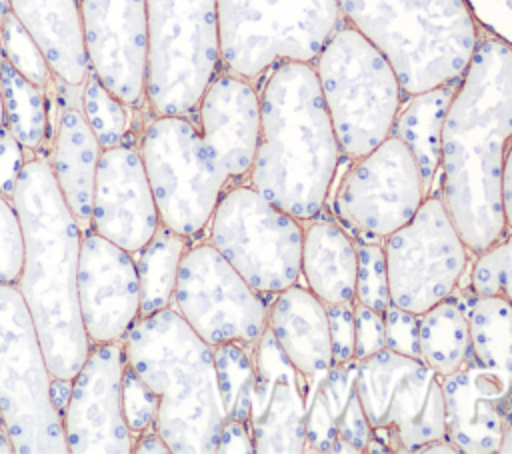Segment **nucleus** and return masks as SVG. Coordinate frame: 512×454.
<instances>
[{"label": "nucleus", "mask_w": 512, "mask_h": 454, "mask_svg": "<svg viewBox=\"0 0 512 454\" xmlns=\"http://www.w3.org/2000/svg\"><path fill=\"white\" fill-rule=\"evenodd\" d=\"M512 138V46L482 30L446 108L436 190L478 254L504 232L502 172Z\"/></svg>", "instance_id": "nucleus-1"}, {"label": "nucleus", "mask_w": 512, "mask_h": 454, "mask_svg": "<svg viewBox=\"0 0 512 454\" xmlns=\"http://www.w3.org/2000/svg\"><path fill=\"white\" fill-rule=\"evenodd\" d=\"M258 90V142L246 182L298 220L328 204L342 152L312 62H280Z\"/></svg>", "instance_id": "nucleus-2"}, {"label": "nucleus", "mask_w": 512, "mask_h": 454, "mask_svg": "<svg viewBox=\"0 0 512 454\" xmlns=\"http://www.w3.org/2000/svg\"><path fill=\"white\" fill-rule=\"evenodd\" d=\"M12 200L24 230V266L16 288L52 378L72 380L90 350L78 306L82 228L58 190L48 158L26 160Z\"/></svg>", "instance_id": "nucleus-3"}, {"label": "nucleus", "mask_w": 512, "mask_h": 454, "mask_svg": "<svg viewBox=\"0 0 512 454\" xmlns=\"http://www.w3.org/2000/svg\"><path fill=\"white\" fill-rule=\"evenodd\" d=\"M126 362L156 392L154 430L172 454H214L224 422L214 348L174 306L138 318L122 340Z\"/></svg>", "instance_id": "nucleus-4"}, {"label": "nucleus", "mask_w": 512, "mask_h": 454, "mask_svg": "<svg viewBox=\"0 0 512 454\" xmlns=\"http://www.w3.org/2000/svg\"><path fill=\"white\" fill-rule=\"evenodd\" d=\"M342 22L390 62L406 96L458 80L482 28L464 0H338Z\"/></svg>", "instance_id": "nucleus-5"}, {"label": "nucleus", "mask_w": 512, "mask_h": 454, "mask_svg": "<svg viewBox=\"0 0 512 454\" xmlns=\"http://www.w3.org/2000/svg\"><path fill=\"white\" fill-rule=\"evenodd\" d=\"M312 66L342 158L356 160L392 134L406 94L390 62L358 30L340 22Z\"/></svg>", "instance_id": "nucleus-6"}, {"label": "nucleus", "mask_w": 512, "mask_h": 454, "mask_svg": "<svg viewBox=\"0 0 512 454\" xmlns=\"http://www.w3.org/2000/svg\"><path fill=\"white\" fill-rule=\"evenodd\" d=\"M222 70L254 86L280 62H312L342 22L338 0H216Z\"/></svg>", "instance_id": "nucleus-7"}, {"label": "nucleus", "mask_w": 512, "mask_h": 454, "mask_svg": "<svg viewBox=\"0 0 512 454\" xmlns=\"http://www.w3.org/2000/svg\"><path fill=\"white\" fill-rule=\"evenodd\" d=\"M138 150L160 222L184 238L204 232L220 196L236 182L196 118L152 116Z\"/></svg>", "instance_id": "nucleus-8"}, {"label": "nucleus", "mask_w": 512, "mask_h": 454, "mask_svg": "<svg viewBox=\"0 0 512 454\" xmlns=\"http://www.w3.org/2000/svg\"><path fill=\"white\" fill-rule=\"evenodd\" d=\"M146 18V106L190 116L222 70L216 0H146Z\"/></svg>", "instance_id": "nucleus-9"}, {"label": "nucleus", "mask_w": 512, "mask_h": 454, "mask_svg": "<svg viewBox=\"0 0 512 454\" xmlns=\"http://www.w3.org/2000/svg\"><path fill=\"white\" fill-rule=\"evenodd\" d=\"M52 380L18 288L0 284V420L18 454L68 452Z\"/></svg>", "instance_id": "nucleus-10"}, {"label": "nucleus", "mask_w": 512, "mask_h": 454, "mask_svg": "<svg viewBox=\"0 0 512 454\" xmlns=\"http://www.w3.org/2000/svg\"><path fill=\"white\" fill-rule=\"evenodd\" d=\"M356 362V390L370 428L366 452L412 454L444 438L440 374L388 348Z\"/></svg>", "instance_id": "nucleus-11"}, {"label": "nucleus", "mask_w": 512, "mask_h": 454, "mask_svg": "<svg viewBox=\"0 0 512 454\" xmlns=\"http://www.w3.org/2000/svg\"><path fill=\"white\" fill-rule=\"evenodd\" d=\"M206 228L208 242L262 296L300 282L302 220L272 204L246 180L224 190Z\"/></svg>", "instance_id": "nucleus-12"}, {"label": "nucleus", "mask_w": 512, "mask_h": 454, "mask_svg": "<svg viewBox=\"0 0 512 454\" xmlns=\"http://www.w3.org/2000/svg\"><path fill=\"white\" fill-rule=\"evenodd\" d=\"M390 302L414 314L452 296L466 278L472 250L452 222L440 192L382 240Z\"/></svg>", "instance_id": "nucleus-13"}, {"label": "nucleus", "mask_w": 512, "mask_h": 454, "mask_svg": "<svg viewBox=\"0 0 512 454\" xmlns=\"http://www.w3.org/2000/svg\"><path fill=\"white\" fill-rule=\"evenodd\" d=\"M426 198L418 164L394 134L368 154L348 160L330 206L354 240L382 242L404 226Z\"/></svg>", "instance_id": "nucleus-14"}, {"label": "nucleus", "mask_w": 512, "mask_h": 454, "mask_svg": "<svg viewBox=\"0 0 512 454\" xmlns=\"http://www.w3.org/2000/svg\"><path fill=\"white\" fill-rule=\"evenodd\" d=\"M172 304L212 348L228 342L254 346L266 330V296L256 292L210 242L186 248Z\"/></svg>", "instance_id": "nucleus-15"}, {"label": "nucleus", "mask_w": 512, "mask_h": 454, "mask_svg": "<svg viewBox=\"0 0 512 454\" xmlns=\"http://www.w3.org/2000/svg\"><path fill=\"white\" fill-rule=\"evenodd\" d=\"M124 344H90L88 356L70 380L62 410L64 436L72 454H128L134 434L122 410Z\"/></svg>", "instance_id": "nucleus-16"}, {"label": "nucleus", "mask_w": 512, "mask_h": 454, "mask_svg": "<svg viewBox=\"0 0 512 454\" xmlns=\"http://www.w3.org/2000/svg\"><path fill=\"white\" fill-rule=\"evenodd\" d=\"M90 72L124 104H146V0H78Z\"/></svg>", "instance_id": "nucleus-17"}, {"label": "nucleus", "mask_w": 512, "mask_h": 454, "mask_svg": "<svg viewBox=\"0 0 512 454\" xmlns=\"http://www.w3.org/2000/svg\"><path fill=\"white\" fill-rule=\"evenodd\" d=\"M78 306L90 344L124 340L140 318L136 260L94 230L82 232Z\"/></svg>", "instance_id": "nucleus-18"}, {"label": "nucleus", "mask_w": 512, "mask_h": 454, "mask_svg": "<svg viewBox=\"0 0 512 454\" xmlns=\"http://www.w3.org/2000/svg\"><path fill=\"white\" fill-rule=\"evenodd\" d=\"M308 386L266 328L254 344L248 412L256 454H304Z\"/></svg>", "instance_id": "nucleus-19"}, {"label": "nucleus", "mask_w": 512, "mask_h": 454, "mask_svg": "<svg viewBox=\"0 0 512 454\" xmlns=\"http://www.w3.org/2000/svg\"><path fill=\"white\" fill-rule=\"evenodd\" d=\"M90 226L130 254L140 252L160 226V214L138 148L118 144L102 150Z\"/></svg>", "instance_id": "nucleus-20"}, {"label": "nucleus", "mask_w": 512, "mask_h": 454, "mask_svg": "<svg viewBox=\"0 0 512 454\" xmlns=\"http://www.w3.org/2000/svg\"><path fill=\"white\" fill-rule=\"evenodd\" d=\"M444 438L462 454H496L512 418V374L468 362L442 378Z\"/></svg>", "instance_id": "nucleus-21"}, {"label": "nucleus", "mask_w": 512, "mask_h": 454, "mask_svg": "<svg viewBox=\"0 0 512 454\" xmlns=\"http://www.w3.org/2000/svg\"><path fill=\"white\" fill-rule=\"evenodd\" d=\"M192 116L202 136L226 164L232 180H246L258 142L256 86L220 70L204 90Z\"/></svg>", "instance_id": "nucleus-22"}, {"label": "nucleus", "mask_w": 512, "mask_h": 454, "mask_svg": "<svg viewBox=\"0 0 512 454\" xmlns=\"http://www.w3.org/2000/svg\"><path fill=\"white\" fill-rule=\"evenodd\" d=\"M358 362L332 364L310 380L306 400L304 454H360L370 442V428L356 390Z\"/></svg>", "instance_id": "nucleus-23"}, {"label": "nucleus", "mask_w": 512, "mask_h": 454, "mask_svg": "<svg viewBox=\"0 0 512 454\" xmlns=\"http://www.w3.org/2000/svg\"><path fill=\"white\" fill-rule=\"evenodd\" d=\"M270 298L268 332L308 382L322 376L334 364L326 304L298 282Z\"/></svg>", "instance_id": "nucleus-24"}, {"label": "nucleus", "mask_w": 512, "mask_h": 454, "mask_svg": "<svg viewBox=\"0 0 512 454\" xmlns=\"http://www.w3.org/2000/svg\"><path fill=\"white\" fill-rule=\"evenodd\" d=\"M10 12L42 50L54 78L80 88L90 72L78 0H8Z\"/></svg>", "instance_id": "nucleus-25"}, {"label": "nucleus", "mask_w": 512, "mask_h": 454, "mask_svg": "<svg viewBox=\"0 0 512 454\" xmlns=\"http://www.w3.org/2000/svg\"><path fill=\"white\" fill-rule=\"evenodd\" d=\"M300 278L324 304L354 302L358 252L354 236L336 220L320 214L304 220Z\"/></svg>", "instance_id": "nucleus-26"}, {"label": "nucleus", "mask_w": 512, "mask_h": 454, "mask_svg": "<svg viewBox=\"0 0 512 454\" xmlns=\"http://www.w3.org/2000/svg\"><path fill=\"white\" fill-rule=\"evenodd\" d=\"M100 154L102 146L88 126L80 106L62 108L48 162L58 190L80 228L90 226Z\"/></svg>", "instance_id": "nucleus-27"}, {"label": "nucleus", "mask_w": 512, "mask_h": 454, "mask_svg": "<svg viewBox=\"0 0 512 454\" xmlns=\"http://www.w3.org/2000/svg\"><path fill=\"white\" fill-rule=\"evenodd\" d=\"M458 80L406 96L392 128V134L398 136L412 152L424 182L426 196L434 192L438 180L442 124Z\"/></svg>", "instance_id": "nucleus-28"}, {"label": "nucleus", "mask_w": 512, "mask_h": 454, "mask_svg": "<svg viewBox=\"0 0 512 454\" xmlns=\"http://www.w3.org/2000/svg\"><path fill=\"white\" fill-rule=\"evenodd\" d=\"M454 294L468 318L470 360L512 374V304L502 296L474 294L466 286Z\"/></svg>", "instance_id": "nucleus-29"}, {"label": "nucleus", "mask_w": 512, "mask_h": 454, "mask_svg": "<svg viewBox=\"0 0 512 454\" xmlns=\"http://www.w3.org/2000/svg\"><path fill=\"white\" fill-rule=\"evenodd\" d=\"M420 358L442 378L470 362L468 318L456 294L420 314Z\"/></svg>", "instance_id": "nucleus-30"}, {"label": "nucleus", "mask_w": 512, "mask_h": 454, "mask_svg": "<svg viewBox=\"0 0 512 454\" xmlns=\"http://www.w3.org/2000/svg\"><path fill=\"white\" fill-rule=\"evenodd\" d=\"M186 240L160 222L152 238L138 252L136 270L140 282V318L172 306L178 268L186 252Z\"/></svg>", "instance_id": "nucleus-31"}, {"label": "nucleus", "mask_w": 512, "mask_h": 454, "mask_svg": "<svg viewBox=\"0 0 512 454\" xmlns=\"http://www.w3.org/2000/svg\"><path fill=\"white\" fill-rule=\"evenodd\" d=\"M0 92L4 126L28 152H36L48 136L46 88L18 74L4 58L0 60Z\"/></svg>", "instance_id": "nucleus-32"}, {"label": "nucleus", "mask_w": 512, "mask_h": 454, "mask_svg": "<svg viewBox=\"0 0 512 454\" xmlns=\"http://www.w3.org/2000/svg\"><path fill=\"white\" fill-rule=\"evenodd\" d=\"M214 364L224 420L248 424L250 390L254 380V346L228 342L214 348Z\"/></svg>", "instance_id": "nucleus-33"}, {"label": "nucleus", "mask_w": 512, "mask_h": 454, "mask_svg": "<svg viewBox=\"0 0 512 454\" xmlns=\"http://www.w3.org/2000/svg\"><path fill=\"white\" fill-rule=\"evenodd\" d=\"M80 110L102 150L124 144L130 128V106L114 96L92 72L80 86Z\"/></svg>", "instance_id": "nucleus-34"}, {"label": "nucleus", "mask_w": 512, "mask_h": 454, "mask_svg": "<svg viewBox=\"0 0 512 454\" xmlns=\"http://www.w3.org/2000/svg\"><path fill=\"white\" fill-rule=\"evenodd\" d=\"M466 286L474 294L502 296L512 304V230H506L486 250L472 254Z\"/></svg>", "instance_id": "nucleus-35"}, {"label": "nucleus", "mask_w": 512, "mask_h": 454, "mask_svg": "<svg viewBox=\"0 0 512 454\" xmlns=\"http://www.w3.org/2000/svg\"><path fill=\"white\" fill-rule=\"evenodd\" d=\"M0 26L4 60L32 84L48 88L54 80V74L34 38L26 32V28L18 22V18L12 12H8L2 18Z\"/></svg>", "instance_id": "nucleus-36"}, {"label": "nucleus", "mask_w": 512, "mask_h": 454, "mask_svg": "<svg viewBox=\"0 0 512 454\" xmlns=\"http://www.w3.org/2000/svg\"><path fill=\"white\" fill-rule=\"evenodd\" d=\"M356 252H358V268H356L354 302L384 314L392 302H390L388 270H386V256H384L382 242L356 240Z\"/></svg>", "instance_id": "nucleus-37"}, {"label": "nucleus", "mask_w": 512, "mask_h": 454, "mask_svg": "<svg viewBox=\"0 0 512 454\" xmlns=\"http://www.w3.org/2000/svg\"><path fill=\"white\" fill-rule=\"evenodd\" d=\"M24 266V230L12 198L0 194V284L16 286Z\"/></svg>", "instance_id": "nucleus-38"}, {"label": "nucleus", "mask_w": 512, "mask_h": 454, "mask_svg": "<svg viewBox=\"0 0 512 454\" xmlns=\"http://www.w3.org/2000/svg\"><path fill=\"white\" fill-rule=\"evenodd\" d=\"M122 410L134 436L154 428L158 410L156 392L126 362L122 370Z\"/></svg>", "instance_id": "nucleus-39"}, {"label": "nucleus", "mask_w": 512, "mask_h": 454, "mask_svg": "<svg viewBox=\"0 0 512 454\" xmlns=\"http://www.w3.org/2000/svg\"><path fill=\"white\" fill-rule=\"evenodd\" d=\"M384 340L388 350L420 358V316L390 304L384 312Z\"/></svg>", "instance_id": "nucleus-40"}, {"label": "nucleus", "mask_w": 512, "mask_h": 454, "mask_svg": "<svg viewBox=\"0 0 512 454\" xmlns=\"http://www.w3.org/2000/svg\"><path fill=\"white\" fill-rule=\"evenodd\" d=\"M332 362L346 364L354 360V302L326 304Z\"/></svg>", "instance_id": "nucleus-41"}, {"label": "nucleus", "mask_w": 512, "mask_h": 454, "mask_svg": "<svg viewBox=\"0 0 512 454\" xmlns=\"http://www.w3.org/2000/svg\"><path fill=\"white\" fill-rule=\"evenodd\" d=\"M384 348V314L354 302V360H364Z\"/></svg>", "instance_id": "nucleus-42"}, {"label": "nucleus", "mask_w": 512, "mask_h": 454, "mask_svg": "<svg viewBox=\"0 0 512 454\" xmlns=\"http://www.w3.org/2000/svg\"><path fill=\"white\" fill-rule=\"evenodd\" d=\"M478 26L512 46V0H464Z\"/></svg>", "instance_id": "nucleus-43"}, {"label": "nucleus", "mask_w": 512, "mask_h": 454, "mask_svg": "<svg viewBox=\"0 0 512 454\" xmlns=\"http://www.w3.org/2000/svg\"><path fill=\"white\" fill-rule=\"evenodd\" d=\"M24 148L20 142L10 134V130L4 126L0 130V194L12 198L20 172L26 164Z\"/></svg>", "instance_id": "nucleus-44"}, {"label": "nucleus", "mask_w": 512, "mask_h": 454, "mask_svg": "<svg viewBox=\"0 0 512 454\" xmlns=\"http://www.w3.org/2000/svg\"><path fill=\"white\" fill-rule=\"evenodd\" d=\"M216 452L218 454H252L254 442H252L248 424L240 420H224L218 434Z\"/></svg>", "instance_id": "nucleus-45"}, {"label": "nucleus", "mask_w": 512, "mask_h": 454, "mask_svg": "<svg viewBox=\"0 0 512 454\" xmlns=\"http://www.w3.org/2000/svg\"><path fill=\"white\" fill-rule=\"evenodd\" d=\"M502 206H504L506 230H512V138L506 150L504 172H502Z\"/></svg>", "instance_id": "nucleus-46"}, {"label": "nucleus", "mask_w": 512, "mask_h": 454, "mask_svg": "<svg viewBox=\"0 0 512 454\" xmlns=\"http://www.w3.org/2000/svg\"><path fill=\"white\" fill-rule=\"evenodd\" d=\"M132 452H136V454H148V452H152V454H172L168 444L164 442V438L154 428H150V430H146V432H142L134 438Z\"/></svg>", "instance_id": "nucleus-47"}, {"label": "nucleus", "mask_w": 512, "mask_h": 454, "mask_svg": "<svg viewBox=\"0 0 512 454\" xmlns=\"http://www.w3.org/2000/svg\"><path fill=\"white\" fill-rule=\"evenodd\" d=\"M416 452H426V454H440V452H444V454H456L458 450L446 440V438H438V440H432V442H428V444H424V446H420Z\"/></svg>", "instance_id": "nucleus-48"}, {"label": "nucleus", "mask_w": 512, "mask_h": 454, "mask_svg": "<svg viewBox=\"0 0 512 454\" xmlns=\"http://www.w3.org/2000/svg\"><path fill=\"white\" fill-rule=\"evenodd\" d=\"M498 454H512V418H510V422H508V426L504 430Z\"/></svg>", "instance_id": "nucleus-49"}, {"label": "nucleus", "mask_w": 512, "mask_h": 454, "mask_svg": "<svg viewBox=\"0 0 512 454\" xmlns=\"http://www.w3.org/2000/svg\"><path fill=\"white\" fill-rule=\"evenodd\" d=\"M0 454H14V446L10 442V436H8L2 420H0Z\"/></svg>", "instance_id": "nucleus-50"}, {"label": "nucleus", "mask_w": 512, "mask_h": 454, "mask_svg": "<svg viewBox=\"0 0 512 454\" xmlns=\"http://www.w3.org/2000/svg\"><path fill=\"white\" fill-rule=\"evenodd\" d=\"M8 12H10V4H8V0H0V22H2V18H4Z\"/></svg>", "instance_id": "nucleus-51"}, {"label": "nucleus", "mask_w": 512, "mask_h": 454, "mask_svg": "<svg viewBox=\"0 0 512 454\" xmlns=\"http://www.w3.org/2000/svg\"><path fill=\"white\" fill-rule=\"evenodd\" d=\"M4 128V108H2V92H0V130Z\"/></svg>", "instance_id": "nucleus-52"}, {"label": "nucleus", "mask_w": 512, "mask_h": 454, "mask_svg": "<svg viewBox=\"0 0 512 454\" xmlns=\"http://www.w3.org/2000/svg\"><path fill=\"white\" fill-rule=\"evenodd\" d=\"M4 58V52H2V26H0V60Z\"/></svg>", "instance_id": "nucleus-53"}]
</instances>
